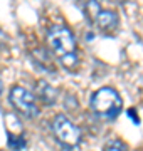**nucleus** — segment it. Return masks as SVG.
Returning <instances> with one entry per match:
<instances>
[{
	"label": "nucleus",
	"mask_w": 143,
	"mask_h": 151,
	"mask_svg": "<svg viewBox=\"0 0 143 151\" xmlns=\"http://www.w3.org/2000/svg\"><path fill=\"white\" fill-rule=\"evenodd\" d=\"M89 104H91L93 113L98 118L106 119V121H113V119L120 116L123 101H121V96L118 94L116 89H113V87H99L98 91L93 92Z\"/></svg>",
	"instance_id": "f03ea898"
},
{
	"label": "nucleus",
	"mask_w": 143,
	"mask_h": 151,
	"mask_svg": "<svg viewBox=\"0 0 143 151\" xmlns=\"http://www.w3.org/2000/svg\"><path fill=\"white\" fill-rule=\"evenodd\" d=\"M2 91H4V84H2V81H0V94H2Z\"/></svg>",
	"instance_id": "6e6552de"
},
{
	"label": "nucleus",
	"mask_w": 143,
	"mask_h": 151,
	"mask_svg": "<svg viewBox=\"0 0 143 151\" xmlns=\"http://www.w3.org/2000/svg\"><path fill=\"white\" fill-rule=\"evenodd\" d=\"M103 151H128V148L125 146V143L120 139H111L105 145V150Z\"/></svg>",
	"instance_id": "0eeeda50"
},
{
	"label": "nucleus",
	"mask_w": 143,
	"mask_h": 151,
	"mask_svg": "<svg viewBox=\"0 0 143 151\" xmlns=\"http://www.w3.org/2000/svg\"><path fill=\"white\" fill-rule=\"evenodd\" d=\"M47 44L54 55L59 59L62 67L67 70H77L79 67V55H77V45H76V37L69 27L62 24H54L47 29Z\"/></svg>",
	"instance_id": "f257e3e1"
},
{
	"label": "nucleus",
	"mask_w": 143,
	"mask_h": 151,
	"mask_svg": "<svg viewBox=\"0 0 143 151\" xmlns=\"http://www.w3.org/2000/svg\"><path fill=\"white\" fill-rule=\"evenodd\" d=\"M9 101H10L14 109L20 116L29 118V119L37 118V114H39L37 101H35V97H34L32 92H29L25 87L14 86L10 89V92H9Z\"/></svg>",
	"instance_id": "20e7f679"
},
{
	"label": "nucleus",
	"mask_w": 143,
	"mask_h": 151,
	"mask_svg": "<svg viewBox=\"0 0 143 151\" xmlns=\"http://www.w3.org/2000/svg\"><path fill=\"white\" fill-rule=\"evenodd\" d=\"M91 22H94L98 25L99 30L110 34L113 30L118 29V24H120V17L115 10H110V9H101V10L96 14V15L91 19Z\"/></svg>",
	"instance_id": "39448f33"
},
{
	"label": "nucleus",
	"mask_w": 143,
	"mask_h": 151,
	"mask_svg": "<svg viewBox=\"0 0 143 151\" xmlns=\"http://www.w3.org/2000/svg\"><path fill=\"white\" fill-rule=\"evenodd\" d=\"M51 129H52V134L57 139V143L66 150H74L81 143V129L64 114H57L52 119Z\"/></svg>",
	"instance_id": "7ed1b4c3"
},
{
	"label": "nucleus",
	"mask_w": 143,
	"mask_h": 151,
	"mask_svg": "<svg viewBox=\"0 0 143 151\" xmlns=\"http://www.w3.org/2000/svg\"><path fill=\"white\" fill-rule=\"evenodd\" d=\"M35 92H37V97L46 106H52L57 101V89L51 86L47 81H39L35 84Z\"/></svg>",
	"instance_id": "423d86ee"
}]
</instances>
